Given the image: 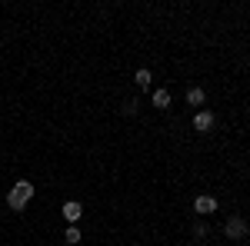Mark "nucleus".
Masks as SVG:
<instances>
[{"label":"nucleus","instance_id":"obj_1","mask_svg":"<svg viewBox=\"0 0 250 246\" xmlns=\"http://www.w3.org/2000/svg\"><path fill=\"white\" fill-rule=\"evenodd\" d=\"M34 200V183H27V180H17L14 187H10V193H7V207L10 209H27V203Z\"/></svg>","mask_w":250,"mask_h":246},{"label":"nucleus","instance_id":"obj_2","mask_svg":"<svg viewBox=\"0 0 250 246\" xmlns=\"http://www.w3.org/2000/svg\"><path fill=\"white\" fill-rule=\"evenodd\" d=\"M224 233H227V240H240V236H247V223H244L240 216H230V220L224 223Z\"/></svg>","mask_w":250,"mask_h":246},{"label":"nucleus","instance_id":"obj_3","mask_svg":"<svg viewBox=\"0 0 250 246\" xmlns=\"http://www.w3.org/2000/svg\"><path fill=\"white\" fill-rule=\"evenodd\" d=\"M193 213H200V216L217 213V196H197V200H193Z\"/></svg>","mask_w":250,"mask_h":246},{"label":"nucleus","instance_id":"obj_4","mask_svg":"<svg viewBox=\"0 0 250 246\" xmlns=\"http://www.w3.org/2000/svg\"><path fill=\"white\" fill-rule=\"evenodd\" d=\"M60 213H63V220H67V223H70V227H77V223H80V213H83V207H80L77 200H67V203H63V209H60Z\"/></svg>","mask_w":250,"mask_h":246},{"label":"nucleus","instance_id":"obj_5","mask_svg":"<svg viewBox=\"0 0 250 246\" xmlns=\"http://www.w3.org/2000/svg\"><path fill=\"white\" fill-rule=\"evenodd\" d=\"M210 127H213V114H210V110H200V114L193 116V130H197V133H207Z\"/></svg>","mask_w":250,"mask_h":246},{"label":"nucleus","instance_id":"obj_6","mask_svg":"<svg viewBox=\"0 0 250 246\" xmlns=\"http://www.w3.org/2000/svg\"><path fill=\"white\" fill-rule=\"evenodd\" d=\"M204 100H207V94H204L200 87H190V90H187V103H190V107H204Z\"/></svg>","mask_w":250,"mask_h":246},{"label":"nucleus","instance_id":"obj_7","mask_svg":"<svg viewBox=\"0 0 250 246\" xmlns=\"http://www.w3.org/2000/svg\"><path fill=\"white\" fill-rule=\"evenodd\" d=\"M154 107L167 110V107H170V90H154Z\"/></svg>","mask_w":250,"mask_h":246},{"label":"nucleus","instance_id":"obj_8","mask_svg":"<svg viewBox=\"0 0 250 246\" xmlns=\"http://www.w3.org/2000/svg\"><path fill=\"white\" fill-rule=\"evenodd\" d=\"M134 80H137V87H144V90H147V87H150V70H137Z\"/></svg>","mask_w":250,"mask_h":246},{"label":"nucleus","instance_id":"obj_9","mask_svg":"<svg viewBox=\"0 0 250 246\" xmlns=\"http://www.w3.org/2000/svg\"><path fill=\"white\" fill-rule=\"evenodd\" d=\"M63 240H67V243H80V229H77V227H67Z\"/></svg>","mask_w":250,"mask_h":246}]
</instances>
